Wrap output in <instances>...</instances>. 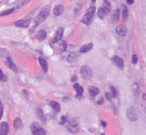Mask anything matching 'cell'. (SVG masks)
Returning <instances> with one entry per match:
<instances>
[{
  "mask_svg": "<svg viewBox=\"0 0 146 135\" xmlns=\"http://www.w3.org/2000/svg\"><path fill=\"white\" fill-rule=\"evenodd\" d=\"M62 36H63V28L60 27V28H58V30H57V33H56V35H54V38H53L52 42L53 43L60 42L61 38H62Z\"/></svg>",
  "mask_w": 146,
  "mask_h": 135,
  "instance_id": "cell-8",
  "label": "cell"
},
{
  "mask_svg": "<svg viewBox=\"0 0 146 135\" xmlns=\"http://www.w3.org/2000/svg\"><path fill=\"white\" fill-rule=\"evenodd\" d=\"M9 133V125L7 122H1L0 124V134L2 135H8Z\"/></svg>",
  "mask_w": 146,
  "mask_h": 135,
  "instance_id": "cell-10",
  "label": "cell"
},
{
  "mask_svg": "<svg viewBox=\"0 0 146 135\" xmlns=\"http://www.w3.org/2000/svg\"><path fill=\"white\" fill-rule=\"evenodd\" d=\"M36 113H37L38 118L41 119L43 122H46V117L44 115V113H43V110H42V109H37V111H36Z\"/></svg>",
  "mask_w": 146,
  "mask_h": 135,
  "instance_id": "cell-22",
  "label": "cell"
},
{
  "mask_svg": "<svg viewBox=\"0 0 146 135\" xmlns=\"http://www.w3.org/2000/svg\"><path fill=\"white\" fill-rule=\"evenodd\" d=\"M92 48H93V44L92 43L86 44V45H84V46H82L81 48H80V52H81V53H85L87 51H89Z\"/></svg>",
  "mask_w": 146,
  "mask_h": 135,
  "instance_id": "cell-13",
  "label": "cell"
},
{
  "mask_svg": "<svg viewBox=\"0 0 146 135\" xmlns=\"http://www.w3.org/2000/svg\"><path fill=\"white\" fill-rule=\"evenodd\" d=\"M7 80H8V79H7V76H6L5 74H3V73H2V71H1V70H0V81L7 82Z\"/></svg>",
  "mask_w": 146,
  "mask_h": 135,
  "instance_id": "cell-30",
  "label": "cell"
},
{
  "mask_svg": "<svg viewBox=\"0 0 146 135\" xmlns=\"http://www.w3.org/2000/svg\"><path fill=\"white\" fill-rule=\"evenodd\" d=\"M105 96H106V98H107L108 100H111L112 98H114V96H112V94H111V93H106Z\"/></svg>",
  "mask_w": 146,
  "mask_h": 135,
  "instance_id": "cell-32",
  "label": "cell"
},
{
  "mask_svg": "<svg viewBox=\"0 0 146 135\" xmlns=\"http://www.w3.org/2000/svg\"><path fill=\"white\" fill-rule=\"evenodd\" d=\"M132 87H133V90H134V94H135V96L137 97V96H138V95H140V88H138L137 84H136V83H134Z\"/></svg>",
  "mask_w": 146,
  "mask_h": 135,
  "instance_id": "cell-27",
  "label": "cell"
},
{
  "mask_svg": "<svg viewBox=\"0 0 146 135\" xmlns=\"http://www.w3.org/2000/svg\"><path fill=\"white\" fill-rule=\"evenodd\" d=\"M2 113H3V108H2L1 101H0V119H1V117H2Z\"/></svg>",
  "mask_w": 146,
  "mask_h": 135,
  "instance_id": "cell-35",
  "label": "cell"
},
{
  "mask_svg": "<svg viewBox=\"0 0 146 135\" xmlns=\"http://www.w3.org/2000/svg\"><path fill=\"white\" fill-rule=\"evenodd\" d=\"M95 7H90L89 10H88V12H87L85 15L83 16V19H82V22L84 24H89L90 22H92L93 20V16H94V13H95Z\"/></svg>",
  "mask_w": 146,
  "mask_h": 135,
  "instance_id": "cell-4",
  "label": "cell"
},
{
  "mask_svg": "<svg viewBox=\"0 0 146 135\" xmlns=\"http://www.w3.org/2000/svg\"><path fill=\"white\" fill-rule=\"evenodd\" d=\"M101 135H104V134H101Z\"/></svg>",
  "mask_w": 146,
  "mask_h": 135,
  "instance_id": "cell-41",
  "label": "cell"
},
{
  "mask_svg": "<svg viewBox=\"0 0 146 135\" xmlns=\"http://www.w3.org/2000/svg\"><path fill=\"white\" fill-rule=\"evenodd\" d=\"M112 62H114V64L116 65V67H118L120 69L123 68V60L120 57H118V56L112 57Z\"/></svg>",
  "mask_w": 146,
  "mask_h": 135,
  "instance_id": "cell-9",
  "label": "cell"
},
{
  "mask_svg": "<svg viewBox=\"0 0 146 135\" xmlns=\"http://www.w3.org/2000/svg\"><path fill=\"white\" fill-rule=\"evenodd\" d=\"M63 6L62 5H58V6H56L54 7V9H53V14L56 16H59V15H61V14L63 13Z\"/></svg>",
  "mask_w": 146,
  "mask_h": 135,
  "instance_id": "cell-12",
  "label": "cell"
},
{
  "mask_svg": "<svg viewBox=\"0 0 146 135\" xmlns=\"http://www.w3.org/2000/svg\"><path fill=\"white\" fill-rule=\"evenodd\" d=\"M110 89H111L112 96H114V97H117V90L115 89V87H114V86H110Z\"/></svg>",
  "mask_w": 146,
  "mask_h": 135,
  "instance_id": "cell-33",
  "label": "cell"
},
{
  "mask_svg": "<svg viewBox=\"0 0 146 135\" xmlns=\"http://www.w3.org/2000/svg\"><path fill=\"white\" fill-rule=\"evenodd\" d=\"M31 131H32L33 135H45L46 134V131L44 130L38 123H33L31 125Z\"/></svg>",
  "mask_w": 146,
  "mask_h": 135,
  "instance_id": "cell-5",
  "label": "cell"
},
{
  "mask_svg": "<svg viewBox=\"0 0 146 135\" xmlns=\"http://www.w3.org/2000/svg\"><path fill=\"white\" fill-rule=\"evenodd\" d=\"M119 17H120V11L117 9L114 12V15H112V22H114V23H117V22L119 21Z\"/></svg>",
  "mask_w": 146,
  "mask_h": 135,
  "instance_id": "cell-21",
  "label": "cell"
},
{
  "mask_svg": "<svg viewBox=\"0 0 146 135\" xmlns=\"http://www.w3.org/2000/svg\"><path fill=\"white\" fill-rule=\"evenodd\" d=\"M71 81H73V82H75V81H76V76H72Z\"/></svg>",
  "mask_w": 146,
  "mask_h": 135,
  "instance_id": "cell-38",
  "label": "cell"
},
{
  "mask_svg": "<svg viewBox=\"0 0 146 135\" xmlns=\"http://www.w3.org/2000/svg\"><path fill=\"white\" fill-rule=\"evenodd\" d=\"M7 63H8L9 68L12 69L14 72H17V68L15 67V64L13 63V61H12V59H11V58H8V59H7Z\"/></svg>",
  "mask_w": 146,
  "mask_h": 135,
  "instance_id": "cell-19",
  "label": "cell"
},
{
  "mask_svg": "<svg viewBox=\"0 0 146 135\" xmlns=\"http://www.w3.org/2000/svg\"><path fill=\"white\" fill-rule=\"evenodd\" d=\"M126 2L129 3V5H132V3L134 2V0H126Z\"/></svg>",
  "mask_w": 146,
  "mask_h": 135,
  "instance_id": "cell-37",
  "label": "cell"
},
{
  "mask_svg": "<svg viewBox=\"0 0 146 135\" xmlns=\"http://www.w3.org/2000/svg\"><path fill=\"white\" fill-rule=\"evenodd\" d=\"M46 36H47L46 31L45 30H41V31L37 32V34H36V38H37L38 41H44V39L46 38Z\"/></svg>",
  "mask_w": 146,
  "mask_h": 135,
  "instance_id": "cell-15",
  "label": "cell"
},
{
  "mask_svg": "<svg viewBox=\"0 0 146 135\" xmlns=\"http://www.w3.org/2000/svg\"><path fill=\"white\" fill-rule=\"evenodd\" d=\"M101 125H103V126H106V125H107V123H106L105 121H101Z\"/></svg>",
  "mask_w": 146,
  "mask_h": 135,
  "instance_id": "cell-39",
  "label": "cell"
},
{
  "mask_svg": "<svg viewBox=\"0 0 146 135\" xmlns=\"http://www.w3.org/2000/svg\"><path fill=\"white\" fill-rule=\"evenodd\" d=\"M103 103H104V99H103V98H100V99L98 100V105H103Z\"/></svg>",
  "mask_w": 146,
  "mask_h": 135,
  "instance_id": "cell-36",
  "label": "cell"
},
{
  "mask_svg": "<svg viewBox=\"0 0 146 135\" xmlns=\"http://www.w3.org/2000/svg\"><path fill=\"white\" fill-rule=\"evenodd\" d=\"M48 13H49V9L48 8H44L41 12L38 13V15L36 16L35 19V25H38L39 23H42L46 20V17L48 16Z\"/></svg>",
  "mask_w": 146,
  "mask_h": 135,
  "instance_id": "cell-1",
  "label": "cell"
},
{
  "mask_svg": "<svg viewBox=\"0 0 146 135\" xmlns=\"http://www.w3.org/2000/svg\"><path fill=\"white\" fill-rule=\"evenodd\" d=\"M116 31L120 36H124L126 34V27L124 26V25H119V26H117Z\"/></svg>",
  "mask_w": 146,
  "mask_h": 135,
  "instance_id": "cell-14",
  "label": "cell"
},
{
  "mask_svg": "<svg viewBox=\"0 0 146 135\" xmlns=\"http://www.w3.org/2000/svg\"><path fill=\"white\" fill-rule=\"evenodd\" d=\"M14 9H9V10H6V11H2V12H0V16H5V15H9V14L13 13Z\"/></svg>",
  "mask_w": 146,
  "mask_h": 135,
  "instance_id": "cell-25",
  "label": "cell"
},
{
  "mask_svg": "<svg viewBox=\"0 0 146 135\" xmlns=\"http://www.w3.org/2000/svg\"><path fill=\"white\" fill-rule=\"evenodd\" d=\"M14 127H15V129H21L22 127V120L21 119L16 118L14 120Z\"/></svg>",
  "mask_w": 146,
  "mask_h": 135,
  "instance_id": "cell-23",
  "label": "cell"
},
{
  "mask_svg": "<svg viewBox=\"0 0 146 135\" xmlns=\"http://www.w3.org/2000/svg\"><path fill=\"white\" fill-rule=\"evenodd\" d=\"M101 9H103V11L105 12V14L107 15V14L110 12V9H111V6H110V3L109 2H107V1H105V3H104V6L101 7Z\"/></svg>",
  "mask_w": 146,
  "mask_h": 135,
  "instance_id": "cell-16",
  "label": "cell"
},
{
  "mask_svg": "<svg viewBox=\"0 0 146 135\" xmlns=\"http://www.w3.org/2000/svg\"><path fill=\"white\" fill-rule=\"evenodd\" d=\"M14 25L19 27H28L30 26V20H20V21H16L14 22Z\"/></svg>",
  "mask_w": 146,
  "mask_h": 135,
  "instance_id": "cell-11",
  "label": "cell"
},
{
  "mask_svg": "<svg viewBox=\"0 0 146 135\" xmlns=\"http://www.w3.org/2000/svg\"><path fill=\"white\" fill-rule=\"evenodd\" d=\"M67 122V115H63V117H61V119H60V124H64V123Z\"/></svg>",
  "mask_w": 146,
  "mask_h": 135,
  "instance_id": "cell-31",
  "label": "cell"
},
{
  "mask_svg": "<svg viewBox=\"0 0 146 135\" xmlns=\"http://www.w3.org/2000/svg\"><path fill=\"white\" fill-rule=\"evenodd\" d=\"M80 73H81V76L85 80V81H87V80L92 79V69H90L89 67H87V65H83V67L81 68V71H80Z\"/></svg>",
  "mask_w": 146,
  "mask_h": 135,
  "instance_id": "cell-3",
  "label": "cell"
},
{
  "mask_svg": "<svg viewBox=\"0 0 146 135\" xmlns=\"http://www.w3.org/2000/svg\"><path fill=\"white\" fill-rule=\"evenodd\" d=\"M132 62H133L134 64L137 62V57H136V54H133V56H132Z\"/></svg>",
  "mask_w": 146,
  "mask_h": 135,
  "instance_id": "cell-34",
  "label": "cell"
},
{
  "mask_svg": "<svg viewBox=\"0 0 146 135\" xmlns=\"http://www.w3.org/2000/svg\"><path fill=\"white\" fill-rule=\"evenodd\" d=\"M73 88L76 92V98L80 99V98H82V94H83V87L81 85H79L78 83H75L74 85H73Z\"/></svg>",
  "mask_w": 146,
  "mask_h": 135,
  "instance_id": "cell-7",
  "label": "cell"
},
{
  "mask_svg": "<svg viewBox=\"0 0 146 135\" xmlns=\"http://www.w3.org/2000/svg\"><path fill=\"white\" fill-rule=\"evenodd\" d=\"M50 107H51L56 112H59L60 109H61V108H60V105L58 104L57 101H51V103H50Z\"/></svg>",
  "mask_w": 146,
  "mask_h": 135,
  "instance_id": "cell-20",
  "label": "cell"
},
{
  "mask_svg": "<svg viewBox=\"0 0 146 135\" xmlns=\"http://www.w3.org/2000/svg\"><path fill=\"white\" fill-rule=\"evenodd\" d=\"M59 49H60V51H65V49H67V43L61 42L59 45Z\"/></svg>",
  "mask_w": 146,
  "mask_h": 135,
  "instance_id": "cell-28",
  "label": "cell"
},
{
  "mask_svg": "<svg viewBox=\"0 0 146 135\" xmlns=\"http://www.w3.org/2000/svg\"><path fill=\"white\" fill-rule=\"evenodd\" d=\"M126 117L130 121H136L138 119V112L135 107H130L126 110Z\"/></svg>",
  "mask_w": 146,
  "mask_h": 135,
  "instance_id": "cell-2",
  "label": "cell"
},
{
  "mask_svg": "<svg viewBox=\"0 0 146 135\" xmlns=\"http://www.w3.org/2000/svg\"><path fill=\"white\" fill-rule=\"evenodd\" d=\"M92 1H93V2H95V1H96V0H92Z\"/></svg>",
  "mask_w": 146,
  "mask_h": 135,
  "instance_id": "cell-40",
  "label": "cell"
},
{
  "mask_svg": "<svg viewBox=\"0 0 146 135\" xmlns=\"http://www.w3.org/2000/svg\"><path fill=\"white\" fill-rule=\"evenodd\" d=\"M97 14H98V16H99L100 19H104V16L106 15V14H105V12L103 11V9H101V8H99V9H98V11H97Z\"/></svg>",
  "mask_w": 146,
  "mask_h": 135,
  "instance_id": "cell-29",
  "label": "cell"
},
{
  "mask_svg": "<svg viewBox=\"0 0 146 135\" xmlns=\"http://www.w3.org/2000/svg\"><path fill=\"white\" fill-rule=\"evenodd\" d=\"M88 92H89V94L94 97V96H96V95H98V93H99V89H98L97 87H95V86H89Z\"/></svg>",
  "mask_w": 146,
  "mask_h": 135,
  "instance_id": "cell-18",
  "label": "cell"
},
{
  "mask_svg": "<svg viewBox=\"0 0 146 135\" xmlns=\"http://www.w3.org/2000/svg\"><path fill=\"white\" fill-rule=\"evenodd\" d=\"M38 61H39V64H41V67L43 68V70L45 71V72H47V70H48V65H47L46 60L43 59V58H39Z\"/></svg>",
  "mask_w": 146,
  "mask_h": 135,
  "instance_id": "cell-17",
  "label": "cell"
},
{
  "mask_svg": "<svg viewBox=\"0 0 146 135\" xmlns=\"http://www.w3.org/2000/svg\"><path fill=\"white\" fill-rule=\"evenodd\" d=\"M122 16L124 20L127 19V8L125 6H122Z\"/></svg>",
  "mask_w": 146,
  "mask_h": 135,
  "instance_id": "cell-26",
  "label": "cell"
},
{
  "mask_svg": "<svg viewBox=\"0 0 146 135\" xmlns=\"http://www.w3.org/2000/svg\"><path fill=\"white\" fill-rule=\"evenodd\" d=\"M80 130V126H79V123L76 122V120H70L69 121V124H68V131L69 132H73V133H75V132H78V131Z\"/></svg>",
  "mask_w": 146,
  "mask_h": 135,
  "instance_id": "cell-6",
  "label": "cell"
},
{
  "mask_svg": "<svg viewBox=\"0 0 146 135\" xmlns=\"http://www.w3.org/2000/svg\"><path fill=\"white\" fill-rule=\"evenodd\" d=\"M75 59H76V54H75L74 52H72V53H70V54H69V56H68V61H69V62H70V63L74 62Z\"/></svg>",
  "mask_w": 146,
  "mask_h": 135,
  "instance_id": "cell-24",
  "label": "cell"
},
{
  "mask_svg": "<svg viewBox=\"0 0 146 135\" xmlns=\"http://www.w3.org/2000/svg\"><path fill=\"white\" fill-rule=\"evenodd\" d=\"M0 135H2V134H0Z\"/></svg>",
  "mask_w": 146,
  "mask_h": 135,
  "instance_id": "cell-42",
  "label": "cell"
}]
</instances>
